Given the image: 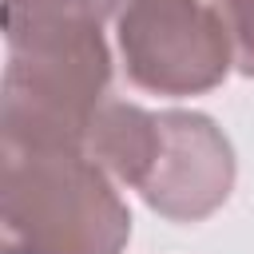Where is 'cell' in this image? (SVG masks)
<instances>
[{
  "mask_svg": "<svg viewBox=\"0 0 254 254\" xmlns=\"http://www.w3.org/2000/svg\"><path fill=\"white\" fill-rule=\"evenodd\" d=\"M131 210L87 147L0 143L4 254H119Z\"/></svg>",
  "mask_w": 254,
  "mask_h": 254,
  "instance_id": "obj_1",
  "label": "cell"
},
{
  "mask_svg": "<svg viewBox=\"0 0 254 254\" xmlns=\"http://www.w3.org/2000/svg\"><path fill=\"white\" fill-rule=\"evenodd\" d=\"M111 52L99 24L36 28L8 40L0 143L83 147L95 111L107 103Z\"/></svg>",
  "mask_w": 254,
  "mask_h": 254,
  "instance_id": "obj_2",
  "label": "cell"
},
{
  "mask_svg": "<svg viewBox=\"0 0 254 254\" xmlns=\"http://www.w3.org/2000/svg\"><path fill=\"white\" fill-rule=\"evenodd\" d=\"M127 79L155 95H198L226 79L234 52L210 0H115Z\"/></svg>",
  "mask_w": 254,
  "mask_h": 254,
  "instance_id": "obj_3",
  "label": "cell"
},
{
  "mask_svg": "<svg viewBox=\"0 0 254 254\" xmlns=\"http://www.w3.org/2000/svg\"><path fill=\"white\" fill-rule=\"evenodd\" d=\"M234 187V151L214 119L198 111L159 115V151L139 183L151 210L171 222H198L214 214Z\"/></svg>",
  "mask_w": 254,
  "mask_h": 254,
  "instance_id": "obj_4",
  "label": "cell"
},
{
  "mask_svg": "<svg viewBox=\"0 0 254 254\" xmlns=\"http://www.w3.org/2000/svg\"><path fill=\"white\" fill-rule=\"evenodd\" d=\"M87 155L119 183L135 187L147 179L155 151H159V115L135 107V103H115L107 99L91 127H87Z\"/></svg>",
  "mask_w": 254,
  "mask_h": 254,
  "instance_id": "obj_5",
  "label": "cell"
},
{
  "mask_svg": "<svg viewBox=\"0 0 254 254\" xmlns=\"http://www.w3.org/2000/svg\"><path fill=\"white\" fill-rule=\"evenodd\" d=\"M115 0H4V40L36 32V28H64V24H103Z\"/></svg>",
  "mask_w": 254,
  "mask_h": 254,
  "instance_id": "obj_6",
  "label": "cell"
},
{
  "mask_svg": "<svg viewBox=\"0 0 254 254\" xmlns=\"http://www.w3.org/2000/svg\"><path fill=\"white\" fill-rule=\"evenodd\" d=\"M226 24L234 67L242 75H254V0H210Z\"/></svg>",
  "mask_w": 254,
  "mask_h": 254,
  "instance_id": "obj_7",
  "label": "cell"
}]
</instances>
